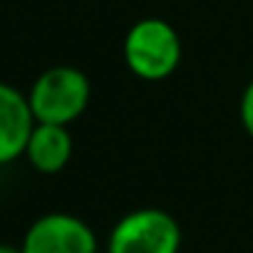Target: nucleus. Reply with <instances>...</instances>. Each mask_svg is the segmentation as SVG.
Wrapping results in <instances>:
<instances>
[{
	"instance_id": "nucleus-5",
	"label": "nucleus",
	"mask_w": 253,
	"mask_h": 253,
	"mask_svg": "<svg viewBox=\"0 0 253 253\" xmlns=\"http://www.w3.org/2000/svg\"><path fill=\"white\" fill-rule=\"evenodd\" d=\"M35 124L28 94L0 82V164H10L25 154Z\"/></svg>"
},
{
	"instance_id": "nucleus-8",
	"label": "nucleus",
	"mask_w": 253,
	"mask_h": 253,
	"mask_svg": "<svg viewBox=\"0 0 253 253\" xmlns=\"http://www.w3.org/2000/svg\"><path fill=\"white\" fill-rule=\"evenodd\" d=\"M0 253H23V248H13V246H0Z\"/></svg>"
},
{
	"instance_id": "nucleus-1",
	"label": "nucleus",
	"mask_w": 253,
	"mask_h": 253,
	"mask_svg": "<svg viewBox=\"0 0 253 253\" xmlns=\"http://www.w3.org/2000/svg\"><path fill=\"white\" fill-rule=\"evenodd\" d=\"M124 62L139 80H167L181 62V40L167 20L144 18L124 38Z\"/></svg>"
},
{
	"instance_id": "nucleus-4",
	"label": "nucleus",
	"mask_w": 253,
	"mask_h": 253,
	"mask_svg": "<svg viewBox=\"0 0 253 253\" xmlns=\"http://www.w3.org/2000/svg\"><path fill=\"white\" fill-rule=\"evenodd\" d=\"M23 253H97L94 231L72 213L40 216L23 238Z\"/></svg>"
},
{
	"instance_id": "nucleus-6",
	"label": "nucleus",
	"mask_w": 253,
	"mask_h": 253,
	"mask_svg": "<svg viewBox=\"0 0 253 253\" xmlns=\"http://www.w3.org/2000/svg\"><path fill=\"white\" fill-rule=\"evenodd\" d=\"M28 162L40 171V174H57L67 167L72 157V137L67 126L60 124H35L30 134L28 149H25Z\"/></svg>"
},
{
	"instance_id": "nucleus-7",
	"label": "nucleus",
	"mask_w": 253,
	"mask_h": 253,
	"mask_svg": "<svg viewBox=\"0 0 253 253\" xmlns=\"http://www.w3.org/2000/svg\"><path fill=\"white\" fill-rule=\"evenodd\" d=\"M241 122H243V129L248 132V137L253 139V82L246 87L241 97Z\"/></svg>"
},
{
	"instance_id": "nucleus-3",
	"label": "nucleus",
	"mask_w": 253,
	"mask_h": 253,
	"mask_svg": "<svg viewBox=\"0 0 253 253\" xmlns=\"http://www.w3.org/2000/svg\"><path fill=\"white\" fill-rule=\"evenodd\" d=\"M181 228L162 209H137L117 221L109 233V253H179Z\"/></svg>"
},
{
	"instance_id": "nucleus-2",
	"label": "nucleus",
	"mask_w": 253,
	"mask_h": 253,
	"mask_svg": "<svg viewBox=\"0 0 253 253\" xmlns=\"http://www.w3.org/2000/svg\"><path fill=\"white\" fill-rule=\"evenodd\" d=\"M28 102L35 122L67 126L89 104V80L77 67H50L35 80Z\"/></svg>"
}]
</instances>
